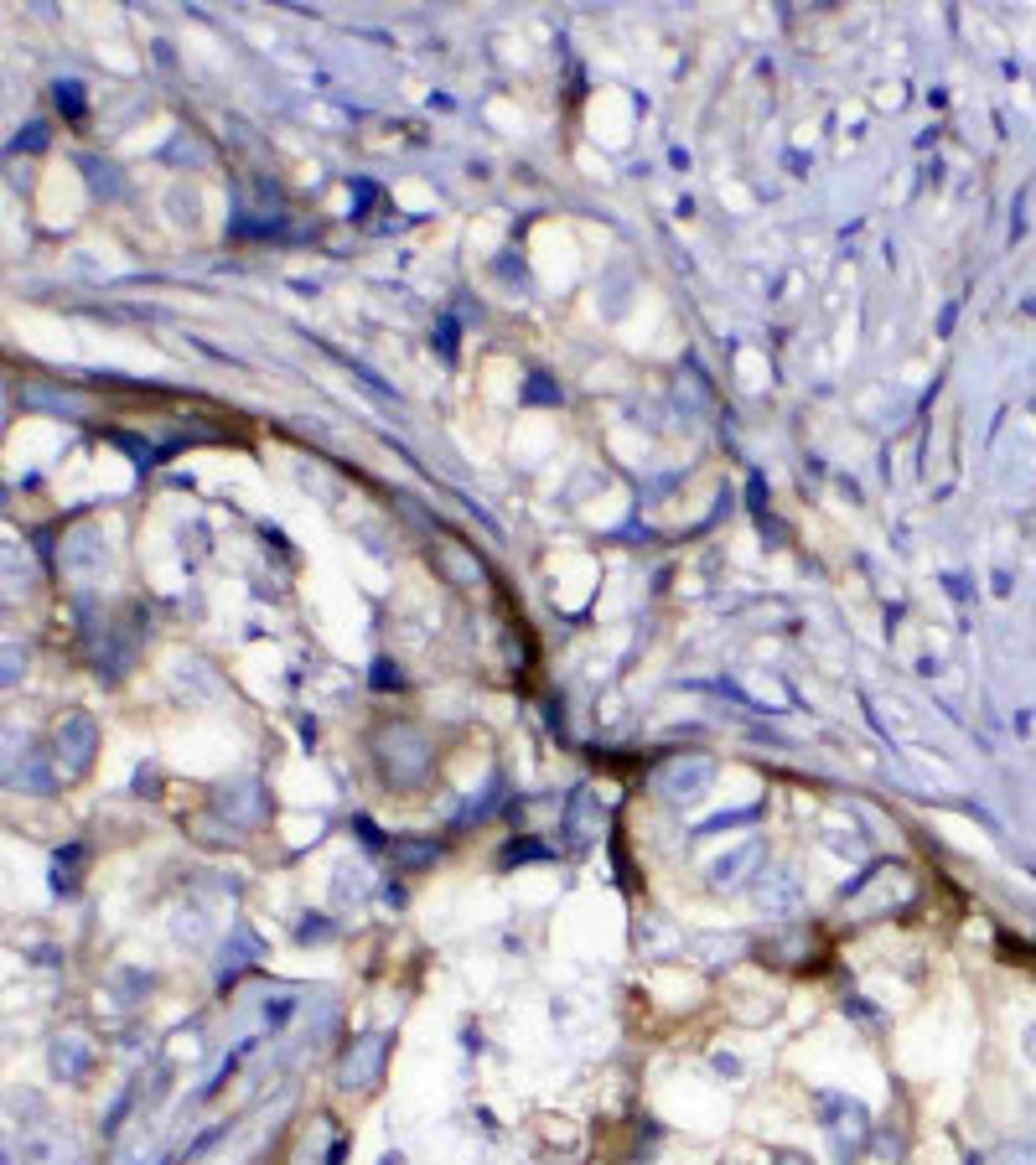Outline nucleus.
Instances as JSON below:
<instances>
[{"label": "nucleus", "mask_w": 1036, "mask_h": 1165, "mask_svg": "<svg viewBox=\"0 0 1036 1165\" xmlns=\"http://www.w3.org/2000/svg\"><path fill=\"white\" fill-rule=\"evenodd\" d=\"M379 746H384L379 756H384V767H389L394 782H415V777L431 767V741H426V730L394 726V730H384Z\"/></svg>", "instance_id": "nucleus-1"}, {"label": "nucleus", "mask_w": 1036, "mask_h": 1165, "mask_svg": "<svg viewBox=\"0 0 1036 1165\" xmlns=\"http://www.w3.org/2000/svg\"><path fill=\"white\" fill-rule=\"evenodd\" d=\"M710 777H716V767L705 761V756H679V761H669L664 772H658V793L669 798V803H695V798H705V787H710Z\"/></svg>", "instance_id": "nucleus-2"}, {"label": "nucleus", "mask_w": 1036, "mask_h": 1165, "mask_svg": "<svg viewBox=\"0 0 1036 1165\" xmlns=\"http://www.w3.org/2000/svg\"><path fill=\"white\" fill-rule=\"evenodd\" d=\"M379 1072H384V1036H363V1041H353V1051L342 1057L337 1083L353 1093V1088H374Z\"/></svg>", "instance_id": "nucleus-3"}, {"label": "nucleus", "mask_w": 1036, "mask_h": 1165, "mask_svg": "<svg viewBox=\"0 0 1036 1165\" xmlns=\"http://www.w3.org/2000/svg\"><path fill=\"white\" fill-rule=\"evenodd\" d=\"M94 751H99V730H94L89 715H68L57 726V761H63V772H83L94 761Z\"/></svg>", "instance_id": "nucleus-4"}, {"label": "nucleus", "mask_w": 1036, "mask_h": 1165, "mask_svg": "<svg viewBox=\"0 0 1036 1165\" xmlns=\"http://www.w3.org/2000/svg\"><path fill=\"white\" fill-rule=\"evenodd\" d=\"M756 901L767 906V912H793L798 901H803V885L793 880L788 871H762V880H756Z\"/></svg>", "instance_id": "nucleus-5"}, {"label": "nucleus", "mask_w": 1036, "mask_h": 1165, "mask_svg": "<svg viewBox=\"0 0 1036 1165\" xmlns=\"http://www.w3.org/2000/svg\"><path fill=\"white\" fill-rule=\"evenodd\" d=\"M83 1067H89V1046H83L78 1036H63V1041L52 1046V1072H57L63 1083H73Z\"/></svg>", "instance_id": "nucleus-6"}, {"label": "nucleus", "mask_w": 1036, "mask_h": 1165, "mask_svg": "<svg viewBox=\"0 0 1036 1165\" xmlns=\"http://www.w3.org/2000/svg\"><path fill=\"white\" fill-rule=\"evenodd\" d=\"M756 855H762V845H741V850H731V855H721V860L710 866V880H716V885H737L741 871L756 866Z\"/></svg>", "instance_id": "nucleus-7"}, {"label": "nucleus", "mask_w": 1036, "mask_h": 1165, "mask_svg": "<svg viewBox=\"0 0 1036 1165\" xmlns=\"http://www.w3.org/2000/svg\"><path fill=\"white\" fill-rule=\"evenodd\" d=\"M571 834L576 840H592L596 824H592V793H576L571 798Z\"/></svg>", "instance_id": "nucleus-8"}, {"label": "nucleus", "mask_w": 1036, "mask_h": 1165, "mask_svg": "<svg viewBox=\"0 0 1036 1165\" xmlns=\"http://www.w3.org/2000/svg\"><path fill=\"white\" fill-rule=\"evenodd\" d=\"M394 855H400V860H405V866H420V860H431V855H436V850H431V845H400V850H394Z\"/></svg>", "instance_id": "nucleus-9"}, {"label": "nucleus", "mask_w": 1036, "mask_h": 1165, "mask_svg": "<svg viewBox=\"0 0 1036 1165\" xmlns=\"http://www.w3.org/2000/svg\"><path fill=\"white\" fill-rule=\"evenodd\" d=\"M1006 1165H1036V1156H1027V1150L1016 1156V1150H1011V1156H1006Z\"/></svg>", "instance_id": "nucleus-10"}, {"label": "nucleus", "mask_w": 1036, "mask_h": 1165, "mask_svg": "<svg viewBox=\"0 0 1036 1165\" xmlns=\"http://www.w3.org/2000/svg\"><path fill=\"white\" fill-rule=\"evenodd\" d=\"M384 1165H405V1161H400V1156H389V1161H384Z\"/></svg>", "instance_id": "nucleus-11"}]
</instances>
